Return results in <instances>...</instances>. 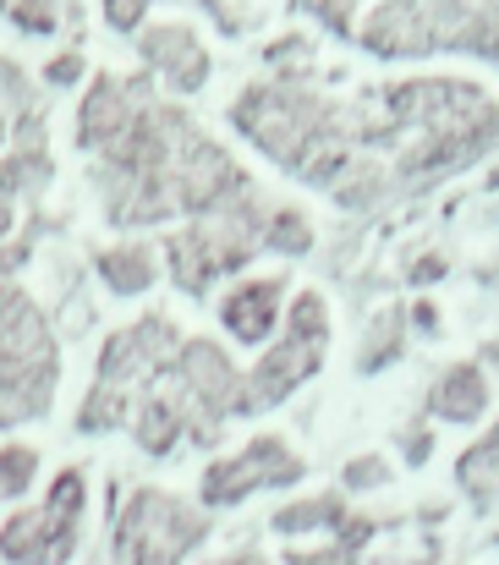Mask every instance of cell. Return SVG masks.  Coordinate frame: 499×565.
Wrapping results in <instances>:
<instances>
[{"instance_id":"6da1fadb","label":"cell","mask_w":499,"mask_h":565,"mask_svg":"<svg viewBox=\"0 0 499 565\" xmlns=\"http://www.w3.org/2000/svg\"><path fill=\"white\" fill-rule=\"evenodd\" d=\"M83 505H88V483H83L77 467H66L39 505H22L17 516L0 522V561L6 565H66L77 555Z\"/></svg>"},{"instance_id":"7a4b0ae2","label":"cell","mask_w":499,"mask_h":565,"mask_svg":"<svg viewBox=\"0 0 499 565\" xmlns=\"http://www.w3.org/2000/svg\"><path fill=\"white\" fill-rule=\"evenodd\" d=\"M203 533L209 522L192 505H181L166 489H138L116 516V565H181Z\"/></svg>"},{"instance_id":"3957f363","label":"cell","mask_w":499,"mask_h":565,"mask_svg":"<svg viewBox=\"0 0 499 565\" xmlns=\"http://www.w3.org/2000/svg\"><path fill=\"white\" fill-rule=\"evenodd\" d=\"M319 352H325V302H319V297H297L291 341L275 347L253 374L242 379V390H236V412H264V406L286 401L302 379L319 369Z\"/></svg>"},{"instance_id":"277c9868","label":"cell","mask_w":499,"mask_h":565,"mask_svg":"<svg viewBox=\"0 0 499 565\" xmlns=\"http://www.w3.org/2000/svg\"><path fill=\"white\" fill-rule=\"evenodd\" d=\"M55 379H61V352L50 319L33 308L28 291L0 286V384L55 390Z\"/></svg>"},{"instance_id":"5b68a950","label":"cell","mask_w":499,"mask_h":565,"mask_svg":"<svg viewBox=\"0 0 499 565\" xmlns=\"http://www.w3.org/2000/svg\"><path fill=\"white\" fill-rule=\"evenodd\" d=\"M181 352V335L166 313H144L132 319L127 330H116L105 347H99V384H116V390H149L155 379L170 369V358Z\"/></svg>"},{"instance_id":"8992f818","label":"cell","mask_w":499,"mask_h":565,"mask_svg":"<svg viewBox=\"0 0 499 565\" xmlns=\"http://www.w3.org/2000/svg\"><path fill=\"white\" fill-rule=\"evenodd\" d=\"M149 105H155L149 77H110V72L94 77L88 94H83V105H77V143L94 149V154H110L138 127V116Z\"/></svg>"},{"instance_id":"52a82bcc","label":"cell","mask_w":499,"mask_h":565,"mask_svg":"<svg viewBox=\"0 0 499 565\" xmlns=\"http://www.w3.org/2000/svg\"><path fill=\"white\" fill-rule=\"evenodd\" d=\"M297 478H302V461L280 439H253L247 450H236V456H225L203 472V505H236L253 489L297 483Z\"/></svg>"},{"instance_id":"ba28073f","label":"cell","mask_w":499,"mask_h":565,"mask_svg":"<svg viewBox=\"0 0 499 565\" xmlns=\"http://www.w3.org/2000/svg\"><path fill=\"white\" fill-rule=\"evenodd\" d=\"M138 50H144V66H155L176 94H198V88L209 83V55H203V44L192 39V28H181V22L144 28Z\"/></svg>"},{"instance_id":"9c48e42d","label":"cell","mask_w":499,"mask_h":565,"mask_svg":"<svg viewBox=\"0 0 499 565\" xmlns=\"http://www.w3.org/2000/svg\"><path fill=\"white\" fill-rule=\"evenodd\" d=\"M280 297H286V280H275V275L242 280V286L220 302V319H225V330H231L242 347H258V341H269V330H275V319H280Z\"/></svg>"},{"instance_id":"30bf717a","label":"cell","mask_w":499,"mask_h":565,"mask_svg":"<svg viewBox=\"0 0 499 565\" xmlns=\"http://www.w3.org/2000/svg\"><path fill=\"white\" fill-rule=\"evenodd\" d=\"M99 280L116 291V297H144L155 280H160V269H155V253L144 247V242H121V247H105L99 258Z\"/></svg>"},{"instance_id":"8fae6325","label":"cell","mask_w":499,"mask_h":565,"mask_svg":"<svg viewBox=\"0 0 499 565\" xmlns=\"http://www.w3.org/2000/svg\"><path fill=\"white\" fill-rule=\"evenodd\" d=\"M434 406H439V417H450V423H473V417L489 406V384H484V374H478L473 363H461V369H450V374L439 379Z\"/></svg>"},{"instance_id":"7c38bea8","label":"cell","mask_w":499,"mask_h":565,"mask_svg":"<svg viewBox=\"0 0 499 565\" xmlns=\"http://www.w3.org/2000/svg\"><path fill=\"white\" fill-rule=\"evenodd\" d=\"M132 390H116V384H99L94 379V390H88V401H83V412H77V428L83 434H110V428H127V417H132Z\"/></svg>"},{"instance_id":"4fadbf2b","label":"cell","mask_w":499,"mask_h":565,"mask_svg":"<svg viewBox=\"0 0 499 565\" xmlns=\"http://www.w3.org/2000/svg\"><path fill=\"white\" fill-rule=\"evenodd\" d=\"M39 478V450L28 445H0V500H22Z\"/></svg>"},{"instance_id":"5bb4252c","label":"cell","mask_w":499,"mask_h":565,"mask_svg":"<svg viewBox=\"0 0 499 565\" xmlns=\"http://www.w3.org/2000/svg\"><path fill=\"white\" fill-rule=\"evenodd\" d=\"M50 395H55V390L0 384V428H17V423H28V417H44V412H50Z\"/></svg>"},{"instance_id":"9a60e30c","label":"cell","mask_w":499,"mask_h":565,"mask_svg":"<svg viewBox=\"0 0 499 565\" xmlns=\"http://www.w3.org/2000/svg\"><path fill=\"white\" fill-rule=\"evenodd\" d=\"M335 516H340V505H335V500H308V505H286V511L275 516V527H280V533H308V527L335 522Z\"/></svg>"},{"instance_id":"2e32d148","label":"cell","mask_w":499,"mask_h":565,"mask_svg":"<svg viewBox=\"0 0 499 565\" xmlns=\"http://www.w3.org/2000/svg\"><path fill=\"white\" fill-rule=\"evenodd\" d=\"M28 105H33V88H28V72H22L17 61H6V55H0V116H6V110H17V116H28Z\"/></svg>"},{"instance_id":"e0dca14e","label":"cell","mask_w":499,"mask_h":565,"mask_svg":"<svg viewBox=\"0 0 499 565\" xmlns=\"http://www.w3.org/2000/svg\"><path fill=\"white\" fill-rule=\"evenodd\" d=\"M264 242H269V247H280V253H302L314 236H308V220H302V214H275Z\"/></svg>"},{"instance_id":"ac0fdd59","label":"cell","mask_w":499,"mask_h":565,"mask_svg":"<svg viewBox=\"0 0 499 565\" xmlns=\"http://www.w3.org/2000/svg\"><path fill=\"white\" fill-rule=\"evenodd\" d=\"M83 77V55L77 50H61L50 66H44V83H55V88H66V83H77Z\"/></svg>"},{"instance_id":"d6986e66","label":"cell","mask_w":499,"mask_h":565,"mask_svg":"<svg viewBox=\"0 0 499 565\" xmlns=\"http://www.w3.org/2000/svg\"><path fill=\"white\" fill-rule=\"evenodd\" d=\"M11 225H17V192H11L6 171H0V242L11 236Z\"/></svg>"},{"instance_id":"ffe728a7","label":"cell","mask_w":499,"mask_h":565,"mask_svg":"<svg viewBox=\"0 0 499 565\" xmlns=\"http://www.w3.org/2000/svg\"><path fill=\"white\" fill-rule=\"evenodd\" d=\"M291 565H351V555L346 550H319V555H297L291 550Z\"/></svg>"},{"instance_id":"44dd1931","label":"cell","mask_w":499,"mask_h":565,"mask_svg":"<svg viewBox=\"0 0 499 565\" xmlns=\"http://www.w3.org/2000/svg\"><path fill=\"white\" fill-rule=\"evenodd\" d=\"M220 565H264L258 555H231V561H220Z\"/></svg>"},{"instance_id":"7402d4cb","label":"cell","mask_w":499,"mask_h":565,"mask_svg":"<svg viewBox=\"0 0 499 565\" xmlns=\"http://www.w3.org/2000/svg\"><path fill=\"white\" fill-rule=\"evenodd\" d=\"M6 132H11V121H6V116H0V143H6Z\"/></svg>"},{"instance_id":"603a6c76","label":"cell","mask_w":499,"mask_h":565,"mask_svg":"<svg viewBox=\"0 0 499 565\" xmlns=\"http://www.w3.org/2000/svg\"><path fill=\"white\" fill-rule=\"evenodd\" d=\"M0 505H6V500H0Z\"/></svg>"}]
</instances>
